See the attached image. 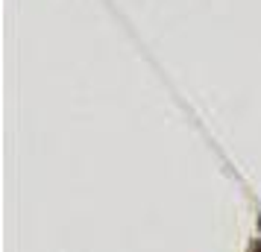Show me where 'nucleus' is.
Instances as JSON below:
<instances>
[{"instance_id": "nucleus-1", "label": "nucleus", "mask_w": 261, "mask_h": 252, "mask_svg": "<svg viewBox=\"0 0 261 252\" xmlns=\"http://www.w3.org/2000/svg\"><path fill=\"white\" fill-rule=\"evenodd\" d=\"M247 252H261V240H252V243H249V249Z\"/></svg>"}, {"instance_id": "nucleus-2", "label": "nucleus", "mask_w": 261, "mask_h": 252, "mask_svg": "<svg viewBox=\"0 0 261 252\" xmlns=\"http://www.w3.org/2000/svg\"><path fill=\"white\" fill-rule=\"evenodd\" d=\"M258 229H261V220H258Z\"/></svg>"}]
</instances>
